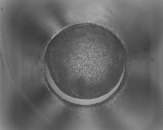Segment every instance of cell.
<instances>
[{"instance_id":"cell-1","label":"cell","mask_w":163,"mask_h":130,"mask_svg":"<svg viewBox=\"0 0 163 130\" xmlns=\"http://www.w3.org/2000/svg\"><path fill=\"white\" fill-rule=\"evenodd\" d=\"M126 59L124 46L113 33L96 25L79 24L64 29L51 40L45 67L63 93L99 103L119 85Z\"/></svg>"}]
</instances>
